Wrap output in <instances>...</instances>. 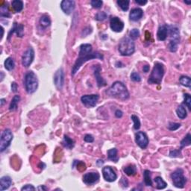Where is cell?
I'll return each mask as SVG.
<instances>
[{"label":"cell","instance_id":"cell-30","mask_svg":"<svg viewBox=\"0 0 191 191\" xmlns=\"http://www.w3.org/2000/svg\"><path fill=\"white\" fill-rule=\"evenodd\" d=\"M176 114L178 118H180L181 120H184L187 117V111L185 109V108L184 107V105H179L178 107V108L176 109Z\"/></svg>","mask_w":191,"mask_h":191},{"label":"cell","instance_id":"cell-40","mask_svg":"<svg viewBox=\"0 0 191 191\" xmlns=\"http://www.w3.org/2000/svg\"><path fill=\"white\" fill-rule=\"evenodd\" d=\"M107 17H108V15L105 12H104V11L99 12V13H97L96 15L95 16V19L98 21H102L107 18Z\"/></svg>","mask_w":191,"mask_h":191},{"label":"cell","instance_id":"cell-53","mask_svg":"<svg viewBox=\"0 0 191 191\" xmlns=\"http://www.w3.org/2000/svg\"><path fill=\"white\" fill-rule=\"evenodd\" d=\"M149 69H150L149 65H146V66H143V70L144 72H148V71H149Z\"/></svg>","mask_w":191,"mask_h":191},{"label":"cell","instance_id":"cell-8","mask_svg":"<svg viewBox=\"0 0 191 191\" xmlns=\"http://www.w3.org/2000/svg\"><path fill=\"white\" fill-rule=\"evenodd\" d=\"M14 135L10 129L6 128L2 133L1 138H0V152H2L10 145Z\"/></svg>","mask_w":191,"mask_h":191},{"label":"cell","instance_id":"cell-13","mask_svg":"<svg viewBox=\"0 0 191 191\" xmlns=\"http://www.w3.org/2000/svg\"><path fill=\"white\" fill-rule=\"evenodd\" d=\"M110 27L115 32H121L124 29V22L117 17H113L110 19Z\"/></svg>","mask_w":191,"mask_h":191},{"label":"cell","instance_id":"cell-37","mask_svg":"<svg viewBox=\"0 0 191 191\" xmlns=\"http://www.w3.org/2000/svg\"><path fill=\"white\" fill-rule=\"evenodd\" d=\"M129 36H130V38L132 39V40H137L140 37V31L137 29H134L131 30L130 32H129Z\"/></svg>","mask_w":191,"mask_h":191},{"label":"cell","instance_id":"cell-9","mask_svg":"<svg viewBox=\"0 0 191 191\" xmlns=\"http://www.w3.org/2000/svg\"><path fill=\"white\" fill-rule=\"evenodd\" d=\"M35 58V51L31 47L28 48L22 55V64L25 67H29Z\"/></svg>","mask_w":191,"mask_h":191},{"label":"cell","instance_id":"cell-34","mask_svg":"<svg viewBox=\"0 0 191 191\" xmlns=\"http://www.w3.org/2000/svg\"><path fill=\"white\" fill-rule=\"evenodd\" d=\"M116 3L123 11H127L128 10L129 3H130V1L128 0H118Z\"/></svg>","mask_w":191,"mask_h":191},{"label":"cell","instance_id":"cell-19","mask_svg":"<svg viewBox=\"0 0 191 191\" xmlns=\"http://www.w3.org/2000/svg\"><path fill=\"white\" fill-rule=\"evenodd\" d=\"M168 31H169V26L167 25H162L158 28V33H157V38L160 41H164L167 40L168 36Z\"/></svg>","mask_w":191,"mask_h":191},{"label":"cell","instance_id":"cell-2","mask_svg":"<svg viewBox=\"0 0 191 191\" xmlns=\"http://www.w3.org/2000/svg\"><path fill=\"white\" fill-rule=\"evenodd\" d=\"M106 93L111 97L123 101L127 100L130 96L126 86L121 81H115Z\"/></svg>","mask_w":191,"mask_h":191},{"label":"cell","instance_id":"cell-58","mask_svg":"<svg viewBox=\"0 0 191 191\" xmlns=\"http://www.w3.org/2000/svg\"><path fill=\"white\" fill-rule=\"evenodd\" d=\"M185 2L186 3L187 5H190L191 4V2H187V1H185Z\"/></svg>","mask_w":191,"mask_h":191},{"label":"cell","instance_id":"cell-49","mask_svg":"<svg viewBox=\"0 0 191 191\" xmlns=\"http://www.w3.org/2000/svg\"><path fill=\"white\" fill-rule=\"evenodd\" d=\"M17 89H18V85H17V84L16 82H12L11 83V91L12 92H14V93H17Z\"/></svg>","mask_w":191,"mask_h":191},{"label":"cell","instance_id":"cell-24","mask_svg":"<svg viewBox=\"0 0 191 191\" xmlns=\"http://www.w3.org/2000/svg\"><path fill=\"white\" fill-rule=\"evenodd\" d=\"M123 172H124L127 176H133L137 173V167L134 164H130L127 167H123Z\"/></svg>","mask_w":191,"mask_h":191},{"label":"cell","instance_id":"cell-26","mask_svg":"<svg viewBox=\"0 0 191 191\" xmlns=\"http://www.w3.org/2000/svg\"><path fill=\"white\" fill-rule=\"evenodd\" d=\"M108 158L115 163L118 162L119 157L117 156V149L116 148H111L108 151Z\"/></svg>","mask_w":191,"mask_h":191},{"label":"cell","instance_id":"cell-15","mask_svg":"<svg viewBox=\"0 0 191 191\" xmlns=\"http://www.w3.org/2000/svg\"><path fill=\"white\" fill-rule=\"evenodd\" d=\"M54 83L58 90H61L64 84V72L62 68L58 69L54 75Z\"/></svg>","mask_w":191,"mask_h":191},{"label":"cell","instance_id":"cell-57","mask_svg":"<svg viewBox=\"0 0 191 191\" xmlns=\"http://www.w3.org/2000/svg\"><path fill=\"white\" fill-rule=\"evenodd\" d=\"M1 29H2V36H1V40H2L3 38V35H4V29H3V27H1Z\"/></svg>","mask_w":191,"mask_h":191},{"label":"cell","instance_id":"cell-20","mask_svg":"<svg viewBox=\"0 0 191 191\" xmlns=\"http://www.w3.org/2000/svg\"><path fill=\"white\" fill-rule=\"evenodd\" d=\"M143 10L140 8H134L131 10L130 14H129V18L132 21H134L137 22L143 17Z\"/></svg>","mask_w":191,"mask_h":191},{"label":"cell","instance_id":"cell-56","mask_svg":"<svg viewBox=\"0 0 191 191\" xmlns=\"http://www.w3.org/2000/svg\"><path fill=\"white\" fill-rule=\"evenodd\" d=\"M0 74H1V81H2L3 79H4L5 75H4V73H3V72H0Z\"/></svg>","mask_w":191,"mask_h":191},{"label":"cell","instance_id":"cell-33","mask_svg":"<svg viewBox=\"0 0 191 191\" xmlns=\"http://www.w3.org/2000/svg\"><path fill=\"white\" fill-rule=\"evenodd\" d=\"M5 67L7 70L10 71V70H13L15 67V63L14 61L12 58H8L7 59H5V63H4Z\"/></svg>","mask_w":191,"mask_h":191},{"label":"cell","instance_id":"cell-6","mask_svg":"<svg viewBox=\"0 0 191 191\" xmlns=\"http://www.w3.org/2000/svg\"><path fill=\"white\" fill-rule=\"evenodd\" d=\"M168 35H169V43L168 45V48L170 52H176L178 49V43H180L179 30L176 26H169Z\"/></svg>","mask_w":191,"mask_h":191},{"label":"cell","instance_id":"cell-45","mask_svg":"<svg viewBox=\"0 0 191 191\" xmlns=\"http://www.w3.org/2000/svg\"><path fill=\"white\" fill-rule=\"evenodd\" d=\"M84 141L87 143H93L94 141V137L91 134H86L84 137Z\"/></svg>","mask_w":191,"mask_h":191},{"label":"cell","instance_id":"cell-39","mask_svg":"<svg viewBox=\"0 0 191 191\" xmlns=\"http://www.w3.org/2000/svg\"><path fill=\"white\" fill-rule=\"evenodd\" d=\"M91 6L93 7V8H96V9H100L102 7V5H103V2L101 0H92L91 2Z\"/></svg>","mask_w":191,"mask_h":191},{"label":"cell","instance_id":"cell-4","mask_svg":"<svg viewBox=\"0 0 191 191\" xmlns=\"http://www.w3.org/2000/svg\"><path fill=\"white\" fill-rule=\"evenodd\" d=\"M24 85L26 92L29 94L34 93L38 87V80L36 74L33 71L26 72L24 77Z\"/></svg>","mask_w":191,"mask_h":191},{"label":"cell","instance_id":"cell-5","mask_svg":"<svg viewBox=\"0 0 191 191\" xmlns=\"http://www.w3.org/2000/svg\"><path fill=\"white\" fill-rule=\"evenodd\" d=\"M118 50L123 56H130L135 52V46L133 40L131 38H124L120 40Z\"/></svg>","mask_w":191,"mask_h":191},{"label":"cell","instance_id":"cell-51","mask_svg":"<svg viewBox=\"0 0 191 191\" xmlns=\"http://www.w3.org/2000/svg\"><path fill=\"white\" fill-rule=\"evenodd\" d=\"M135 2L140 5H144L147 3L146 0H135Z\"/></svg>","mask_w":191,"mask_h":191},{"label":"cell","instance_id":"cell-52","mask_svg":"<svg viewBox=\"0 0 191 191\" xmlns=\"http://www.w3.org/2000/svg\"><path fill=\"white\" fill-rule=\"evenodd\" d=\"M36 190H47L48 188L47 187L44 186V185H40V186H39L38 188L36 189Z\"/></svg>","mask_w":191,"mask_h":191},{"label":"cell","instance_id":"cell-44","mask_svg":"<svg viewBox=\"0 0 191 191\" xmlns=\"http://www.w3.org/2000/svg\"><path fill=\"white\" fill-rule=\"evenodd\" d=\"M76 167H77L78 170H79L80 172H83V171H84L86 169L85 164L81 161H78Z\"/></svg>","mask_w":191,"mask_h":191},{"label":"cell","instance_id":"cell-18","mask_svg":"<svg viewBox=\"0 0 191 191\" xmlns=\"http://www.w3.org/2000/svg\"><path fill=\"white\" fill-rule=\"evenodd\" d=\"M101 70H102V68H101L100 65H94V67H93L94 75L97 82V85H98L99 87H105L107 85L106 81L100 75Z\"/></svg>","mask_w":191,"mask_h":191},{"label":"cell","instance_id":"cell-1","mask_svg":"<svg viewBox=\"0 0 191 191\" xmlns=\"http://www.w3.org/2000/svg\"><path fill=\"white\" fill-rule=\"evenodd\" d=\"M79 48H80V51H79V58H77L75 64L72 68V75H75L79 71L80 67L87 61L93 59H104L103 55L98 52H93V47H92L91 44H81Z\"/></svg>","mask_w":191,"mask_h":191},{"label":"cell","instance_id":"cell-42","mask_svg":"<svg viewBox=\"0 0 191 191\" xmlns=\"http://www.w3.org/2000/svg\"><path fill=\"white\" fill-rule=\"evenodd\" d=\"M181 149L172 150V151H170V152H169V157H171V158H179L181 155Z\"/></svg>","mask_w":191,"mask_h":191},{"label":"cell","instance_id":"cell-25","mask_svg":"<svg viewBox=\"0 0 191 191\" xmlns=\"http://www.w3.org/2000/svg\"><path fill=\"white\" fill-rule=\"evenodd\" d=\"M62 144L65 148H68V149H72L74 147V146H75V142H74L73 140L69 137L67 135H64L62 141Z\"/></svg>","mask_w":191,"mask_h":191},{"label":"cell","instance_id":"cell-12","mask_svg":"<svg viewBox=\"0 0 191 191\" xmlns=\"http://www.w3.org/2000/svg\"><path fill=\"white\" fill-rule=\"evenodd\" d=\"M135 142L138 145L139 147L144 149L148 146L149 140L146 133L143 132H138L135 134Z\"/></svg>","mask_w":191,"mask_h":191},{"label":"cell","instance_id":"cell-47","mask_svg":"<svg viewBox=\"0 0 191 191\" xmlns=\"http://www.w3.org/2000/svg\"><path fill=\"white\" fill-rule=\"evenodd\" d=\"M91 32H92V29H91V28L87 27L86 29H83L81 35H82V37H86L87 35H89V34H91Z\"/></svg>","mask_w":191,"mask_h":191},{"label":"cell","instance_id":"cell-14","mask_svg":"<svg viewBox=\"0 0 191 191\" xmlns=\"http://www.w3.org/2000/svg\"><path fill=\"white\" fill-rule=\"evenodd\" d=\"M102 175L105 181L108 182H114L117 178V175L111 167H104L102 168Z\"/></svg>","mask_w":191,"mask_h":191},{"label":"cell","instance_id":"cell-35","mask_svg":"<svg viewBox=\"0 0 191 191\" xmlns=\"http://www.w3.org/2000/svg\"><path fill=\"white\" fill-rule=\"evenodd\" d=\"M190 137H191V136H190V133H188L186 136H185V138L181 141V148H180V149H181L182 148L185 147V146H190L191 143Z\"/></svg>","mask_w":191,"mask_h":191},{"label":"cell","instance_id":"cell-54","mask_svg":"<svg viewBox=\"0 0 191 191\" xmlns=\"http://www.w3.org/2000/svg\"><path fill=\"white\" fill-rule=\"evenodd\" d=\"M38 167H40L41 169H43L44 168L46 167V164H44V163H43V162H40V164H39Z\"/></svg>","mask_w":191,"mask_h":191},{"label":"cell","instance_id":"cell-36","mask_svg":"<svg viewBox=\"0 0 191 191\" xmlns=\"http://www.w3.org/2000/svg\"><path fill=\"white\" fill-rule=\"evenodd\" d=\"M131 119L134 122V128L135 130H139L140 128V120L138 116L133 114L131 116Z\"/></svg>","mask_w":191,"mask_h":191},{"label":"cell","instance_id":"cell-43","mask_svg":"<svg viewBox=\"0 0 191 191\" xmlns=\"http://www.w3.org/2000/svg\"><path fill=\"white\" fill-rule=\"evenodd\" d=\"M131 79L133 81H135V82H140L141 81V77L137 72H133L131 74Z\"/></svg>","mask_w":191,"mask_h":191},{"label":"cell","instance_id":"cell-38","mask_svg":"<svg viewBox=\"0 0 191 191\" xmlns=\"http://www.w3.org/2000/svg\"><path fill=\"white\" fill-rule=\"evenodd\" d=\"M184 103L188 108L189 110H191V97L189 93L184 94Z\"/></svg>","mask_w":191,"mask_h":191},{"label":"cell","instance_id":"cell-41","mask_svg":"<svg viewBox=\"0 0 191 191\" xmlns=\"http://www.w3.org/2000/svg\"><path fill=\"white\" fill-rule=\"evenodd\" d=\"M181 127V124L180 123H169L168 125V129L172 132L178 130V128Z\"/></svg>","mask_w":191,"mask_h":191},{"label":"cell","instance_id":"cell-23","mask_svg":"<svg viewBox=\"0 0 191 191\" xmlns=\"http://www.w3.org/2000/svg\"><path fill=\"white\" fill-rule=\"evenodd\" d=\"M11 6L13 10H14L16 13H19V12L22 11L23 9V2L20 0H14L11 2Z\"/></svg>","mask_w":191,"mask_h":191},{"label":"cell","instance_id":"cell-46","mask_svg":"<svg viewBox=\"0 0 191 191\" xmlns=\"http://www.w3.org/2000/svg\"><path fill=\"white\" fill-rule=\"evenodd\" d=\"M36 188L33 186L32 185H25L24 187H22L21 188V190L23 191V190H35Z\"/></svg>","mask_w":191,"mask_h":191},{"label":"cell","instance_id":"cell-31","mask_svg":"<svg viewBox=\"0 0 191 191\" xmlns=\"http://www.w3.org/2000/svg\"><path fill=\"white\" fill-rule=\"evenodd\" d=\"M144 183L146 186H152V181L151 178V173L148 169H146L143 173Z\"/></svg>","mask_w":191,"mask_h":191},{"label":"cell","instance_id":"cell-22","mask_svg":"<svg viewBox=\"0 0 191 191\" xmlns=\"http://www.w3.org/2000/svg\"><path fill=\"white\" fill-rule=\"evenodd\" d=\"M0 16L1 17H10V14L9 7L7 2H2L1 8H0Z\"/></svg>","mask_w":191,"mask_h":191},{"label":"cell","instance_id":"cell-29","mask_svg":"<svg viewBox=\"0 0 191 191\" xmlns=\"http://www.w3.org/2000/svg\"><path fill=\"white\" fill-rule=\"evenodd\" d=\"M40 24L43 28H48L51 26V19L48 15L44 14L40 17Z\"/></svg>","mask_w":191,"mask_h":191},{"label":"cell","instance_id":"cell-16","mask_svg":"<svg viewBox=\"0 0 191 191\" xmlns=\"http://www.w3.org/2000/svg\"><path fill=\"white\" fill-rule=\"evenodd\" d=\"M16 34L17 37L19 38H22L24 36V26L22 24L17 23V22H14L13 27L10 30L9 33L8 35V40H10V38L12 37L13 34Z\"/></svg>","mask_w":191,"mask_h":191},{"label":"cell","instance_id":"cell-55","mask_svg":"<svg viewBox=\"0 0 191 191\" xmlns=\"http://www.w3.org/2000/svg\"><path fill=\"white\" fill-rule=\"evenodd\" d=\"M0 102H1V107H2L3 105H4V104L6 102V100H5V99H1V100H0Z\"/></svg>","mask_w":191,"mask_h":191},{"label":"cell","instance_id":"cell-17","mask_svg":"<svg viewBox=\"0 0 191 191\" xmlns=\"http://www.w3.org/2000/svg\"><path fill=\"white\" fill-rule=\"evenodd\" d=\"M61 8L67 15L71 14L75 8V2L72 0H63L61 3Z\"/></svg>","mask_w":191,"mask_h":191},{"label":"cell","instance_id":"cell-10","mask_svg":"<svg viewBox=\"0 0 191 191\" xmlns=\"http://www.w3.org/2000/svg\"><path fill=\"white\" fill-rule=\"evenodd\" d=\"M99 99H100V96L97 94L84 95L81 96V101L86 107L93 108L96 105Z\"/></svg>","mask_w":191,"mask_h":191},{"label":"cell","instance_id":"cell-50","mask_svg":"<svg viewBox=\"0 0 191 191\" xmlns=\"http://www.w3.org/2000/svg\"><path fill=\"white\" fill-rule=\"evenodd\" d=\"M123 113L122 111L116 110V111H115V116H116V117L121 118L122 116H123Z\"/></svg>","mask_w":191,"mask_h":191},{"label":"cell","instance_id":"cell-21","mask_svg":"<svg viewBox=\"0 0 191 191\" xmlns=\"http://www.w3.org/2000/svg\"><path fill=\"white\" fill-rule=\"evenodd\" d=\"M12 185V179L9 176H3L0 179V190L3 191L7 190Z\"/></svg>","mask_w":191,"mask_h":191},{"label":"cell","instance_id":"cell-48","mask_svg":"<svg viewBox=\"0 0 191 191\" xmlns=\"http://www.w3.org/2000/svg\"><path fill=\"white\" fill-rule=\"evenodd\" d=\"M120 184L121 185V186L123 187H127L128 186V180H127L125 178H124V177H123V178H122V179L120 180Z\"/></svg>","mask_w":191,"mask_h":191},{"label":"cell","instance_id":"cell-32","mask_svg":"<svg viewBox=\"0 0 191 191\" xmlns=\"http://www.w3.org/2000/svg\"><path fill=\"white\" fill-rule=\"evenodd\" d=\"M179 83L182 86L190 88L191 87V79L189 76L187 75H182L179 78Z\"/></svg>","mask_w":191,"mask_h":191},{"label":"cell","instance_id":"cell-27","mask_svg":"<svg viewBox=\"0 0 191 191\" xmlns=\"http://www.w3.org/2000/svg\"><path fill=\"white\" fill-rule=\"evenodd\" d=\"M19 101H20V96L19 95H16L14 96L9 106V110L10 111H14L17 110V108H18V103Z\"/></svg>","mask_w":191,"mask_h":191},{"label":"cell","instance_id":"cell-11","mask_svg":"<svg viewBox=\"0 0 191 191\" xmlns=\"http://www.w3.org/2000/svg\"><path fill=\"white\" fill-rule=\"evenodd\" d=\"M100 178V176L97 172L87 173L82 177V181L87 185H93L97 183Z\"/></svg>","mask_w":191,"mask_h":191},{"label":"cell","instance_id":"cell-3","mask_svg":"<svg viewBox=\"0 0 191 191\" xmlns=\"http://www.w3.org/2000/svg\"><path fill=\"white\" fill-rule=\"evenodd\" d=\"M164 67L161 63L155 62L151 74L148 79V83L150 84H160L164 75Z\"/></svg>","mask_w":191,"mask_h":191},{"label":"cell","instance_id":"cell-28","mask_svg":"<svg viewBox=\"0 0 191 191\" xmlns=\"http://www.w3.org/2000/svg\"><path fill=\"white\" fill-rule=\"evenodd\" d=\"M154 181L156 183V188L158 190H163V189L166 188L167 186V184L163 180V178L160 176H157L156 178L154 179Z\"/></svg>","mask_w":191,"mask_h":191},{"label":"cell","instance_id":"cell-7","mask_svg":"<svg viewBox=\"0 0 191 191\" xmlns=\"http://www.w3.org/2000/svg\"><path fill=\"white\" fill-rule=\"evenodd\" d=\"M173 184L177 188H184L187 183V178L184 176V171L181 169H177L170 175Z\"/></svg>","mask_w":191,"mask_h":191}]
</instances>
